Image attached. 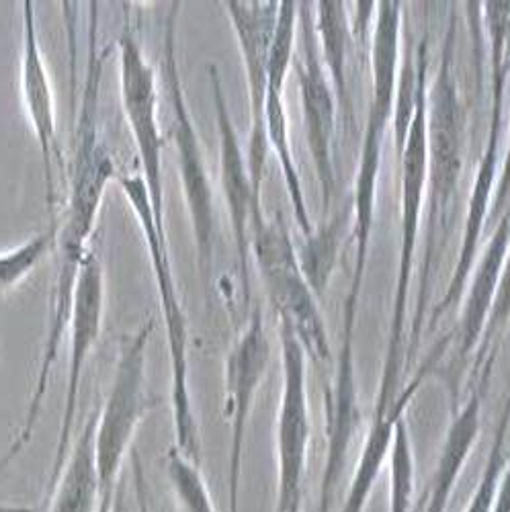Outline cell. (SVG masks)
<instances>
[{
	"instance_id": "1",
	"label": "cell",
	"mask_w": 510,
	"mask_h": 512,
	"mask_svg": "<svg viewBox=\"0 0 510 512\" xmlns=\"http://www.w3.org/2000/svg\"><path fill=\"white\" fill-rule=\"evenodd\" d=\"M103 74V56L95 50L89 52L87 64V80H84L80 117L76 123V150L72 160L70 173V189L64 216L56 220V252H58V269L52 291L50 306V322L48 334L41 347V361L37 369V377L33 383V392L27 402V410L23 416V424L15 433L13 443L0 457V474L11 465V461L23 453V449L31 443L35 426L39 422L44 400L48 392V383L52 369L58 361L62 340L66 330L70 328V316L74 306L76 283L80 277V269L89 254V238L95 230L99 209L107 191V185L117 179V170L113 158L99 136V82Z\"/></svg>"
},
{
	"instance_id": "2",
	"label": "cell",
	"mask_w": 510,
	"mask_h": 512,
	"mask_svg": "<svg viewBox=\"0 0 510 512\" xmlns=\"http://www.w3.org/2000/svg\"><path fill=\"white\" fill-rule=\"evenodd\" d=\"M453 50L455 19L449 23L441 64L431 89L427 91V183H424V195H427V238H424V250L418 269L420 279L416 312L410 328V349L406 351L404 363L414 357L420 345L424 320H427L431 283L457 220L459 183L463 173L465 111L457 91Z\"/></svg>"
},
{
	"instance_id": "3",
	"label": "cell",
	"mask_w": 510,
	"mask_h": 512,
	"mask_svg": "<svg viewBox=\"0 0 510 512\" xmlns=\"http://www.w3.org/2000/svg\"><path fill=\"white\" fill-rule=\"evenodd\" d=\"M375 27L371 41V101L361 146V160L353 189V240L357 244L351 289L343 312V340L353 343L357 324V304L367 269L371 232L375 220V187L379 179L381 154H384L386 132L396 111L400 35H402V3H377Z\"/></svg>"
},
{
	"instance_id": "4",
	"label": "cell",
	"mask_w": 510,
	"mask_h": 512,
	"mask_svg": "<svg viewBox=\"0 0 510 512\" xmlns=\"http://www.w3.org/2000/svg\"><path fill=\"white\" fill-rule=\"evenodd\" d=\"M414 99H412V117L408 121V130L404 142L398 150L402 164V234H400V265L398 281L394 291V310L388 332V347L384 361V375H381L379 394L375 410H392L398 398L396 390L400 386V377L404 373V334H406V316H408V293L410 279L414 269L416 244L420 234V218L424 203V183H427V68H429V44L422 39L414 54Z\"/></svg>"
},
{
	"instance_id": "5",
	"label": "cell",
	"mask_w": 510,
	"mask_h": 512,
	"mask_svg": "<svg viewBox=\"0 0 510 512\" xmlns=\"http://www.w3.org/2000/svg\"><path fill=\"white\" fill-rule=\"evenodd\" d=\"M119 189L127 203L134 209L138 226L146 240L156 293L160 302V312L166 328V345L170 359V412H173V435L175 449L189 461L201 465V439L199 424L193 410L191 390H189V326L187 316L179 300L175 283L173 263H170V250L166 234L154 224L148 187L142 175H121L117 177Z\"/></svg>"
},
{
	"instance_id": "6",
	"label": "cell",
	"mask_w": 510,
	"mask_h": 512,
	"mask_svg": "<svg viewBox=\"0 0 510 512\" xmlns=\"http://www.w3.org/2000/svg\"><path fill=\"white\" fill-rule=\"evenodd\" d=\"M183 5L175 0L164 19L162 33V74L168 89L170 107H173V142L177 150L179 179L183 183L185 205L195 240L197 267L203 281L209 285L211 269H214L216 246V209L214 187L207 173V162L195 123L189 111V103L183 91L179 58H177V23Z\"/></svg>"
},
{
	"instance_id": "7",
	"label": "cell",
	"mask_w": 510,
	"mask_h": 512,
	"mask_svg": "<svg viewBox=\"0 0 510 512\" xmlns=\"http://www.w3.org/2000/svg\"><path fill=\"white\" fill-rule=\"evenodd\" d=\"M154 328L156 322L148 320L134 336L123 340L109 394L99 410L95 455L101 482V504L113 502L123 463L132 451L140 424L158 404L146 390V353Z\"/></svg>"
},
{
	"instance_id": "8",
	"label": "cell",
	"mask_w": 510,
	"mask_h": 512,
	"mask_svg": "<svg viewBox=\"0 0 510 512\" xmlns=\"http://www.w3.org/2000/svg\"><path fill=\"white\" fill-rule=\"evenodd\" d=\"M250 252L257 259L281 326L289 328L300 340L306 355L318 361H330L328 334L316 304V293L297 263L295 244L283 213H277L273 220H265L263 226L252 230Z\"/></svg>"
},
{
	"instance_id": "9",
	"label": "cell",
	"mask_w": 510,
	"mask_h": 512,
	"mask_svg": "<svg viewBox=\"0 0 510 512\" xmlns=\"http://www.w3.org/2000/svg\"><path fill=\"white\" fill-rule=\"evenodd\" d=\"M119 89L123 113L142 164V179L148 187L154 224L166 234L164 226V173L162 150L164 140L158 125V91L156 74L148 64L140 39L125 23L119 37Z\"/></svg>"
},
{
	"instance_id": "10",
	"label": "cell",
	"mask_w": 510,
	"mask_h": 512,
	"mask_svg": "<svg viewBox=\"0 0 510 512\" xmlns=\"http://www.w3.org/2000/svg\"><path fill=\"white\" fill-rule=\"evenodd\" d=\"M283 396L277 414V512L304 510V476L310 447L308 355L293 332L279 324Z\"/></svg>"
},
{
	"instance_id": "11",
	"label": "cell",
	"mask_w": 510,
	"mask_h": 512,
	"mask_svg": "<svg viewBox=\"0 0 510 512\" xmlns=\"http://www.w3.org/2000/svg\"><path fill=\"white\" fill-rule=\"evenodd\" d=\"M226 15L238 39V50L244 66L248 103H250V140H248V175L254 195L263 199V177L267 166L269 142L265 132V93L267 68L273 35L277 29L279 3H224Z\"/></svg>"
},
{
	"instance_id": "12",
	"label": "cell",
	"mask_w": 510,
	"mask_h": 512,
	"mask_svg": "<svg viewBox=\"0 0 510 512\" xmlns=\"http://www.w3.org/2000/svg\"><path fill=\"white\" fill-rule=\"evenodd\" d=\"M312 9H314L312 3H297V35H300L297 80H300L306 140H308V148L312 154V162H314L318 185H320L322 211L326 213L336 191V173H334L336 97L322 62Z\"/></svg>"
},
{
	"instance_id": "13",
	"label": "cell",
	"mask_w": 510,
	"mask_h": 512,
	"mask_svg": "<svg viewBox=\"0 0 510 512\" xmlns=\"http://www.w3.org/2000/svg\"><path fill=\"white\" fill-rule=\"evenodd\" d=\"M508 246H510V213L500 218L496 232L492 234L486 250L480 256L476 273L472 277V285L467 287V293L463 297V310L457 326L429 353V357L424 359V363L416 369L408 386L400 390L392 408L394 414L404 416V410L414 398V394L418 392L420 383L424 381V377L433 375L437 371V365L449 347H453V353H455L453 363H459V365L470 357V353H474V349H478L490 310H492V302L498 289Z\"/></svg>"
},
{
	"instance_id": "14",
	"label": "cell",
	"mask_w": 510,
	"mask_h": 512,
	"mask_svg": "<svg viewBox=\"0 0 510 512\" xmlns=\"http://www.w3.org/2000/svg\"><path fill=\"white\" fill-rule=\"evenodd\" d=\"M207 76L211 97H214L216 123L220 136V183L224 201L228 207V216L232 224V234L236 242L238 256V273L242 281V297L244 304H250V236L252 230L265 224L263 216V199L254 195L248 162L234 127V121L228 111V103L224 97L222 78L216 64H207Z\"/></svg>"
},
{
	"instance_id": "15",
	"label": "cell",
	"mask_w": 510,
	"mask_h": 512,
	"mask_svg": "<svg viewBox=\"0 0 510 512\" xmlns=\"http://www.w3.org/2000/svg\"><path fill=\"white\" fill-rule=\"evenodd\" d=\"M103 312H105V273L99 256L89 250L87 259L82 263L80 277L76 283L74 306L70 316V363H68V381H66V396H64V412L60 420L56 455L52 461V472L48 490L58 480L66 457L72 447V433L76 424L78 398L82 386V373L87 367L89 355L103 328Z\"/></svg>"
},
{
	"instance_id": "16",
	"label": "cell",
	"mask_w": 510,
	"mask_h": 512,
	"mask_svg": "<svg viewBox=\"0 0 510 512\" xmlns=\"http://www.w3.org/2000/svg\"><path fill=\"white\" fill-rule=\"evenodd\" d=\"M271 361V343L265 332L263 314L254 310L248 318L244 332L238 336L232 351L226 357L224 390H226V414L230 418V512H240V480H242V455L248 416L254 406L261 383L267 375Z\"/></svg>"
},
{
	"instance_id": "17",
	"label": "cell",
	"mask_w": 510,
	"mask_h": 512,
	"mask_svg": "<svg viewBox=\"0 0 510 512\" xmlns=\"http://www.w3.org/2000/svg\"><path fill=\"white\" fill-rule=\"evenodd\" d=\"M295 25H297V3L283 0L279 3L277 29L273 35V44L269 52V68H267V93H265V132L269 148L277 154L281 173L285 179L287 195L293 205L295 222L300 226L304 236L312 234V222L308 216V207L304 199L302 179L297 173L291 140H289V121L285 109V80L287 72L293 66V50H295Z\"/></svg>"
},
{
	"instance_id": "18",
	"label": "cell",
	"mask_w": 510,
	"mask_h": 512,
	"mask_svg": "<svg viewBox=\"0 0 510 512\" xmlns=\"http://www.w3.org/2000/svg\"><path fill=\"white\" fill-rule=\"evenodd\" d=\"M21 97L25 105L31 130L37 138L41 164H44L46 203L50 209L52 224H56V179H54V156L56 146V101L44 52L39 46V35L35 25V7L31 0L23 3V46H21Z\"/></svg>"
},
{
	"instance_id": "19",
	"label": "cell",
	"mask_w": 510,
	"mask_h": 512,
	"mask_svg": "<svg viewBox=\"0 0 510 512\" xmlns=\"http://www.w3.org/2000/svg\"><path fill=\"white\" fill-rule=\"evenodd\" d=\"M326 402V463L320 480L318 512H330L343 480L349 451L357 435L361 412L357 404L355 386V353L353 345L340 347L338 369L330 390L324 396Z\"/></svg>"
},
{
	"instance_id": "20",
	"label": "cell",
	"mask_w": 510,
	"mask_h": 512,
	"mask_svg": "<svg viewBox=\"0 0 510 512\" xmlns=\"http://www.w3.org/2000/svg\"><path fill=\"white\" fill-rule=\"evenodd\" d=\"M486 381L472 383V392L467 402L453 412V420L447 429L435 472L431 478L429 496L424 498L418 508H424V512H447L451 494L455 490L457 478L463 472V465L470 459L472 447L480 437L482 426V400L486 392Z\"/></svg>"
},
{
	"instance_id": "21",
	"label": "cell",
	"mask_w": 510,
	"mask_h": 512,
	"mask_svg": "<svg viewBox=\"0 0 510 512\" xmlns=\"http://www.w3.org/2000/svg\"><path fill=\"white\" fill-rule=\"evenodd\" d=\"M99 410H95L78 433L66 463L50 488L48 512H99L101 482L97 472L95 433Z\"/></svg>"
},
{
	"instance_id": "22",
	"label": "cell",
	"mask_w": 510,
	"mask_h": 512,
	"mask_svg": "<svg viewBox=\"0 0 510 512\" xmlns=\"http://www.w3.org/2000/svg\"><path fill=\"white\" fill-rule=\"evenodd\" d=\"M314 29L322 54L324 68L328 72L336 103L351 111V99L347 89V52L351 44V23L347 5L340 0H322L314 5Z\"/></svg>"
},
{
	"instance_id": "23",
	"label": "cell",
	"mask_w": 510,
	"mask_h": 512,
	"mask_svg": "<svg viewBox=\"0 0 510 512\" xmlns=\"http://www.w3.org/2000/svg\"><path fill=\"white\" fill-rule=\"evenodd\" d=\"M394 412L390 410H373V418L369 424V431L365 437V445L359 457V463L353 472L351 486L345 498L343 508L340 512H365V506L369 502V496L373 492V486L381 474V467H384L392 439H394V426L398 422Z\"/></svg>"
},
{
	"instance_id": "24",
	"label": "cell",
	"mask_w": 510,
	"mask_h": 512,
	"mask_svg": "<svg viewBox=\"0 0 510 512\" xmlns=\"http://www.w3.org/2000/svg\"><path fill=\"white\" fill-rule=\"evenodd\" d=\"M349 218H353V205L340 209L330 222H324L322 228H318L316 232L312 230L310 236H304L306 240L300 252H297V263H300V269L316 297L322 295L330 281L338 259V248L340 242H343L345 222Z\"/></svg>"
},
{
	"instance_id": "25",
	"label": "cell",
	"mask_w": 510,
	"mask_h": 512,
	"mask_svg": "<svg viewBox=\"0 0 510 512\" xmlns=\"http://www.w3.org/2000/svg\"><path fill=\"white\" fill-rule=\"evenodd\" d=\"M508 322H510V246H508L506 259L502 265L492 310H490L480 345L476 349L478 357H476L474 371H472L476 381H488V377L492 373V365H494L498 349H500V340L504 336Z\"/></svg>"
},
{
	"instance_id": "26",
	"label": "cell",
	"mask_w": 510,
	"mask_h": 512,
	"mask_svg": "<svg viewBox=\"0 0 510 512\" xmlns=\"http://www.w3.org/2000/svg\"><path fill=\"white\" fill-rule=\"evenodd\" d=\"M166 478L181 512H218L201 467L181 455L175 447L166 453Z\"/></svg>"
},
{
	"instance_id": "27",
	"label": "cell",
	"mask_w": 510,
	"mask_h": 512,
	"mask_svg": "<svg viewBox=\"0 0 510 512\" xmlns=\"http://www.w3.org/2000/svg\"><path fill=\"white\" fill-rule=\"evenodd\" d=\"M414 453L408 437L404 416L394 426V439L390 447V508L388 512H410L414 496Z\"/></svg>"
},
{
	"instance_id": "28",
	"label": "cell",
	"mask_w": 510,
	"mask_h": 512,
	"mask_svg": "<svg viewBox=\"0 0 510 512\" xmlns=\"http://www.w3.org/2000/svg\"><path fill=\"white\" fill-rule=\"evenodd\" d=\"M508 424H510V398L506 400L504 412L500 416L496 437L492 441L486 465L482 478L478 482L476 492L472 494V500L467 502L463 512H494L496 504V492H498V482L504 472L506 465V435H508Z\"/></svg>"
},
{
	"instance_id": "29",
	"label": "cell",
	"mask_w": 510,
	"mask_h": 512,
	"mask_svg": "<svg viewBox=\"0 0 510 512\" xmlns=\"http://www.w3.org/2000/svg\"><path fill=\"white\" fill-rule=\"evenodd\" d=\"M31 273V256L23 248L0 254V293L19 285Z\"/></svg>"
},
{
	"instance_id": "30",
	"label": "cell",
	"mask_w": 510,
	"mask_h": 512,
	"mask_svg": "<svg viewBox=\"0 0 510 512\" xmlns=\"http://www.w3.org/2000/svg\"><path fill=\"white\" fill-rule=\"evenodd\" d=\"M510 193V138H508V148H506V156H504V164L498 170V181L494 187V197H492V209H490V218L496 220L502 216V209L506 205Z\"/></svg>"
},
{
	"instance_id": "31",
	"label": "cell",
	"mask_w": 510,
	"mask_h": 512,
	"mask_svg": "<svg viewBox=\"0 0 510 512\" xmlns=\"http://www.w3.org/2000/svg\"><path fill=\"white\" fill-rule=\"evenodd\" d=\"M134 488H136V502H138V512H152V506L148 502V488L142 472V463L136 459L134 461Z\"/></svg>"
},
{
	"instance_id": "32",
	"label": "cell",
	"mask_w": 510,
	"mask_h": 512,
	"mask_svg": "<svg viewBox=\"0 0 510 512\" xmlns=\"http://www.w3.org/2000/svg\"><path fill=\"white\" fill-rule=\"evenodd\" d=\"M99 512H125V508H123V494H121L119 488H117V492H115L113 502L101 504V506H99Z\"/></svg>"
},
{
	"instance_id": "33",
	"label": "cell",
	"mask_w": 510,
	"mask_h": 512,
	"mask_svg": "<svg viewBox=\"0 0 510 512\" xmlns=\"http://www.w3.org/2000/svg\"><path fill=\"white\" fill-rule=\"evenodd\" d=\"M0 512H37V510L25 508V506H7V504H0Z\"/></svg>"
},
{
	"instance_id": "34",
	"label": "cell",
	"mask_w": 510,
	"mask_h": 512,
	"mask_svg": "<svg viewBox=\"0 0 510 512\" xmlns=\"http://www.w3.org/2000/svg\"><path fill=\"white\" fill-rule=\"evenodd\" d=\"M297 512H304V510H297Z\"/></svg>"
}]
</instances>
